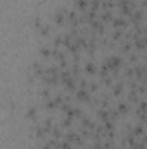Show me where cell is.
Returning <instances> with one entry per match:
<instances>
[{
	"mask_svg": "<svg viewBox=\"0 0 147 149\" xmlns=\"http://www.w3.org/2000/svg\"><path fill=\"white\" fill-rule=\"evenodd\" d=\"M88 7V0H74V9L78 12H85Z\"/></svg>",
	"mask_w": 147,
	"mask_h": 149,
	"instance_id": "cell-1",
	"label": "cell"
},
{
	"mask_svg": "<svg viewBox=\"0 0 147 149\" xmlns=\"http://www.w3.org/2000/svg\"><path fill=\"white\" fill-rule=\"evenodd\" d=\"M85 73L87 74H95L97 73V66H95L92 61H87V63H85Z\"/></svg>",
	"mask_w": 147,
	"mask_h": 149,
	"instance_id": "cell-2",
	"label": "cell"
}]
</instances>
